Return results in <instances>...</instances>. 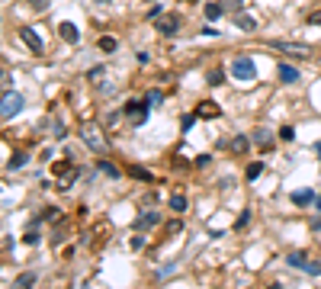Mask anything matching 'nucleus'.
<instances>
[{
    "instance_id": "1",
    "label": "nucleus",
    "mask_w": 321,
    "mask_h": 289,
    "mask_svg": "<svg viewBox=\"0 0 321 289\" xmlns=\"http://www.w3.org/2000/svg\"><path fill=\"white\" fill-rule=\"evenodd\" d=\"M231 74H235V80H241V84H254L257 80V65L248 58V55H238V58L231 61Z\"/></svg>"
},
{
    "instance_id": "2",
    "label": "nucleus",
    "mask_w": 321,
    "mask_h": 289,
    "mask_svg": "<svg viewBox=\"0 0 321 289\" xmlns=\"http://www.w3.org/2000/svg\"><path fill=\"white\" fill-rule=\"evenodd\" d=\"M122 113L128 116L132 126H145V122H148V100H128Z\"/></svg>"
},
{
    "instance_id": "3",
    "label": "nucleus",
    "mask_w": 321,
    "mask_h": 289,
    "mask_svg": "<svg viewBox=\"0 0 321 289\" xmlns=\"http://www.w3.org/2000/svg\"><path fill=\"white\" fill-rule=\"evenodd\" d=\"M286 264H289L292 270H305L309 277H321V264H312V260L305 257L302 251H292L289 257H286Z\"/></svg>"
},
{
    "instance_id": "4",
    "label": "nucleus",
    "mask_w": 321,
    "mask_h": 289,
    "mask_svg": "<svg viewBox=\"0 0 321 289\" xmlns=\"http://www.w3.org/2000/svg\"><path fill=\"white\" fill-rule=\"evenodd\" d=\"M180 26H183L180 13H167V16L158 19V32H161V36H177V32H180Z\"/></svg>"
},
{
    "instance_id": "5",
    "label": "nucleus",
    "mask_w": 321,
    "mask_h": 289,
    "mask_svg": "<svg viewBox=\"0 0 321 289\" xmlns=\"http://www.w3.org/2000/svg\"><path fill=\"white\" fill-rule=\"evenodd\" d=\"M19 109H23V96L19 93H13V90H6L3 93V119H13V116H19Z\"/></svg>"
},
{
    "instance_id": "6",
    "label": "nucleus",
    "mask_w": 321,
    "mask_h": 289,
    "mask_svg": "<svg viewBox=\"0 0 321 289\" xmlns=\"http://www.w3.org/2000/svg\"><path fill=\"white\" fill-rule=\"evenodd\" d=\"M276 52H289L292 58H312V48L302 45V42H270Z\"/></svg>"
},
{
    "instance_id": "7",
    "label": "nucleus",
    "mask_w": 321,
    "mask_h": 289,
    "mask_svg": "<svg viewBox=\"0 0 321 289\" xmlns=\"http://www.w3.org/2000/svg\"><path fill=\"white\" fill-rule=\"evenodd\" d=\"M80 139H84V144H90L93 151H103V148H106L103 139H100V129H97V126H87L84 132H80Z\"/></svg>"
},
{
    "instance_id": "8",
    "label": "nucleus",
    "mask_w": 321,
    "mask_h": 289,
    "mask_svg": "<svg viewBox=\"0 0 321 289\" xmlns=\"http://www.w3.org/2000/svg\"><path fill=\"white\" fill-rule=\"evenodd\" d=\"M58 36L64 39L67 45H77V42H80V32H77V26H74V23H64V19L58 23Z\"/></svg>"
},
{
    "instance_id": "9",
    "label": "nucleus",
    "mask_w": 321,
    "mask_h": 289,
    "mask_svg": "<svg viewBox=\"0 0 321 289\" xmlns=\"http://www.w3.org/2000/svg\"><path fill=\"white\" fill-rule=\"evenodd\" d=\"M19 39H23V42H26V45H29V48H32V52H36V55H42V52H45V45H42V39H39V36H36V32H32V29H29V26H23V29H19Z\"/></svg>"
},
{
    "instance_id": "10",
    "label": "nucleus",
    "mask_w": 321,
    "mask_h": 289,
    "mask_svg": "<svg viewBox=\"0 0 321 289\" xmlns=\"http://www.w3.org/2000/svg\"><path fill=\"white\" fill-rule=\"evenodd\" d=\"M276 74H279V80H283V84H296V80H302L299 68H292V65H279Z\"/></svg>"
},
{
    "instance_id": "11",
    "label": "nucleus",
    "mask_w": 321,
    "mask_h": 289,
    "mask_svg": "<svg viewBox=\"0 0 321 289\" xmlns=\"http://www.w3.org/2000/svg\"><path fill=\"white\" fill-rule=\"evenodd\" d=\"M235 26H238L241 32H254V29H257V19L248 16V13H235Z\"/></svg>"
},
{
    "instance_id": "12",
    "label": "nucleus",
    "mask_w": 321,
    "mask_h": 289,
    "mask_svg": "<svg viewBox=\"0 0 321 289\" xmlns=\"http://www.w3.org/2000/svg\"><path fill=\"white\" fill-rule=\"evenodd\" d=\"M161 222V212H145V216H138V231H148V228H154V225Z\"/></svg>"
},
{
    "instance_id": "13",
    "label": "nucleus",
    "mask_w": 321,
    "mask_h": 289,
    "mask_svg": "<svg viewBox=\"0 0 321 289\" xmlns=\"http://www.w3.org/2000/svg\"><path fill=\"white\" fill-rule=\"evenodd\" d=\"M196 116H199V119H215V116H218V106H215L212 100H202L199 109H196Z\"/></svg>"
},
{
    "instance_id": "14",
    "label": "nucleus",
    "mask_w": 321,
    "mask_h": 289,
    "mask_svg": "<svg viewBox=\"0 0 321 289\" xmlns=\"http://www.w3.org/2000/svg\"><path fill=\"white\" fill-rule=\"evenodd\" d=\"M202 13H206V19H209V23H212V19H218V16L225 13L222 0H218V3H206V10H202Z\"/></svg>"
},
{
    "instance_id": "15",
    "label": "nucleus",
    "mask_w": 321,
    "mask_h": 289,
    "mask_svg": "<svg viewBox=\"0 0 321 289\" xmlns=\"http://www.w3.org/2000/svg\"><path fill=\"white\" fill-rule=\"evenodd\" d=\"M312 199H315V193H312V190H299V193H292V203H296V206H309Z\"/></svg>"
},
{
    "instance_id": "16",
    "label": "nucleus",
    "mask_w": 321,
    "mask_h": 289,
    "mask_svg": "<svg viewBox=\"0 0 321 289\" xmlns=\"http://www.w3.org/2000/svg\"><path fill=\"white\" fill-rule=\"evenodd\" d=\"M170 209L174 212H187V196H183V193H174V196H170Z\"/></svg>"
},
{
    "instance_id": "17",
    "label": "nucleus",
    "mask_w": 321,
    "mask_h": 289,
    "mask_svg": "<svg viewBox=\"0 0 321 289\" xmlns=\"http://www.w3.org/2000/svg\"><path fill=\"white\" fill-rule=\"evenodd\" d=\"M263 174V161H251L248 164V180H257Z\"/></svg>"
},
{
    "instance_id": "18",
    "label": "nucleus",
    "mask_w": 321,
    "mask_h": 289,
    "mask_svg": "<svg viewBox=\"0 0 321 289\" xmlns=\"http://www.w3.org/2000/svg\"><path fill=\"white\" fill-rule=\"evenodd\" d=\"M244 3H248V0H222V6H225L228 13H241Z\"/></svg>"
},
{
    "instance_id": "19",
    "label": "nucleus",
    "mask_w": 321,
    "mask_h": 289,
    "mask_svg": "<svg viewBox=\"0 0 321 289\" xmlns=\"http://www.w3.org/2000/svg\"><path fill=\"white\" fill-rule=\"evenodd\" d=\"M248 144H251V142L244 139V135H238V139L231 142V151H235V154H241V151H248Z\"/></svg>"
},
{
    "instance_id": "20",
    "label": "nucleus",
    "mask_w": 321,
    "mask_h": 289,
    "mask_svg": "<svg viewBox=\"0 0 321 289\" xmlns=\"http://www.w3.org/2000/svg\"><path fill=\"white\" fill-rule=\"evenodd\" d=\"M254 142L267 148V144H270V132H267V129H254Z\"/></svg>"
},
{
    "instance_id": "21",
    "label": "nucleus",
    "mask_w": 321,
    "mask_h": 289,
    "mask_svg": "<svg viewBox=\"0 0 321 289\" xmlns=\"http://www.w3.org/2000/svg\"><path fill=\"white\" fill-rule=\"evenodd\" d=\"M23 241H26V244H39V228H36V225H29V228H26Z\"/></svg>"
},
{
    "instance_id": "22",
    "label": "nucleus",
    "mask_w": 321,
    "mask_h": 289,
    "mask_svg": "<svg viewBox=\"0 0 321 289\" xmlns=\"http://www.w3.org/2000/svg\"><path fill=\"white\" fill-rule=\"evenodd\" d=\"M103 74H106V68H90V71H87V80H93V84H100V77H103Z\"/></svg>"
},
{
    "instance_id": "23",
    "label": "nucleus",
    "mask_w": 321,
    "mask_h": 289,
    "mask_svg": "<svg viewBox=\"0 0 321 289\" xmlns=\"http://www.w3.org/2000/svg\"><path fill=\"white\" fill-rule=\"evenodd\" d=\"M32 283H36V273H23V277H16V283H13V286H32Z\"/></svg>"
},
{
    "instance_id": "24",
    "label": "nucleus",
    "mask_w": 321,
    "mask_h": 289,
    "mask_svg": "<svg viewBox=\"0 0 321 289\" xmlns=\"http://www.w3.org/2000/svg\"><path fill=\"white\" fill-rule=\"evenodd\" d=\"M145 100L151 103V106H161V103H164V93H161V90H148V96H145Z\"/></svg>"
},
{
    "instance_id": "25",
    "label": "nucleus",
    "mask_w": 321,
    "mask_h": 289,
    "mask_svg": "<svg viewBox=\"0 0 321 289\" xmlns=\"http://www.w3.org/2000/svg\"><path fill=\"white\" fill-rule=\"evenodd\" d=\"M128 174L138 177V180H151V170H145V167H128Z\"/></svg>"
},
{
    "instance_id": "26",
    "label": "nucleus",
    "mask_w": 321,
    "mask_h": 289,
    "mask_svg": "<svg viewBox=\"0 0 321 289\" xmlns=\"http://www.w3.org/2000/svg\"><path fill=\"white\" fill-rule=\"evenodd\" d=\"M52 135L55 139H64V122L61 119H52Z\"/></svg>"
},
{
    "instance_id": "27",
    "label": "nucleus",
    "mask_w": 321,
    "mask_h": 289,
    "mask_svg": "<svg viewBox=\"0 0 321 289\" xmlns=\"http://www.w3.org/2000/svg\"><path fill=\"white\" fill-rule=\"evenodd\" d=\"M23 164H26V154H23V151H16V154L10 157V167H13V170H19Z\"/></svg>"
},
{
    "instance_id": "28",
    "label": "nucleus",
    "mask_w": 321,
    "mask_h": 289,
    "mask_svg": "<svg viewBox=\"0 0 321 289\" xmlns=\"http://www.w3.org/2000/svg\"><path fill=\"white\" fill-rule=\"evenodd\" d=\"M100 48H103V52H116V39L113 36H103V39H100Z\"/></svg>"
},
{
    "instance_id": "29",
    "label": "nucleus",
    "mask_w": 321,
    "mask_h": 289,
    "mask_svg": "<svg viewBox=\"0 0 321 289\" xmlns=\"http://www.w3.org/2000/svg\"><path fill=\"white\" fill-rule=\"evenodd\" d=\"M279 139H283V142H292V139H296V129H292V126H283V129H279Z\"/></svg>"
},
{
    "instance_id": "30",
    "label": "nucleus",
    "mask_w": 321,
    "mask_h": 289,
    "mask_svg": "<svg viewBox=\"0 0 321 289\" xmlns=\"http://www.w3.org/2000/svg\"><path fill=\"white\" fill-rule=\"evenodd\" d=\"M100 167H103L109 177H119V167H116V164H109V161H100Z\"/></svg>"
},
{
    "instance_id": "31",
    "label": "nucleus",
    "mask_w": 321,
    "mask_h": 289,
    "mask_svg": "<svg viewBox=\"0 0 321 289\" xmlns=\"http://www.w3.org/2000/svg\"><path fill=\"white\" fill-rule=\"evenodd\" d=\"M29 3H32V10H39V13H45V10H49V0H29Z\"/></svg>"
},
{
    "instance_id": "32",
    "label": "nucleus",
    "mask_w": 321,
    "mask_h": 289,
    "mask_svg": "<svg viewBox=\"0 0 321 289\" xmlns=\"http://www.w3.org/2000/svg\"><path fill=\"white\" fill-rule=\"evenodd\" d=\"M248 222H251V212H248V209H244V212H241V216H238V222H235V228H244V225H248Z\"/></svg>"
},
{
    "instance_id": "33",
    "label": "nucleus",
    "mask_w": 321,
    "mask_h": 289,
    "mask_svg": "<svg viewBox=\"0 0 321 289\" xmlns=\"http://www.w3.org/2000/svg\"><path fill=\"white\" fill-rule=\"evenodd\" d=\"M222 71H212V74H209V84H212V87H218V84H222Z\"/></svg>"
},
{
    "instance_id": "34",
    "label": "nucleus",
    "mask_w": 321,
    "mask_h": 289,
    "mask_svg": "<svg viewBox=\"0 0 321 289\" xmlns=\"http://www.w3.org/2000/svg\"><path fill=\"white\" fill-rule=\"evenodd\" d=\"M161 13H164V6H161V3H151V10H148V16H151V19H158Z\"/></svg>"
},
{
    "instance_id": "35",
    "label": "nucleus",
    "mask_w": 321,
    "mask_h": 289,
    "mask_svg": "<svg viewBox=\"0 0 321 289\" xmlns=\"http://www.w3.org/2000/svg\"><path fill=\"white\" fill-rule=\"evenodd\" d=\"M42 218H49V222H52V218H58V209H55V206H49V209L42 212Z\"/></svg>"
},
{
    "instance_id": "36",
    "label": "nucleus",
    "mask_w": 321,
    "mask_h": 289,
    "mask_svg": "<svg viewBox=\"0 0 321 289\" xmlns=\"http://www.w3.org/2000/svg\"><path fill=\"white\" fill-rule=\"evenodd\" d=\"M135 58H138V65H148V61H151V55H148V52H138Z\"/></svg>"
},
{
    "instance_id": "37",
    "label": "nucleus",
    "mask_w": 321,
    "mask_h": 289,
    "mask_svg": "<svg viewBox=\"0 0 321 289\" xmlns=\"http://www.w3.org/2000/svg\"><path fill=\"white\" fill-rule=\"evenodd\" d=\"M309 23H315V26L321 23V10H318V13H312V16H309Z\"/></svg>"
},
{
    "instance_id": "38",
    "label": "nucleus",
    "mask_w": 321,
    "mask_h": 289,
    "mask_svg": "<svg viewBox=\"0 0 321 289\" xmlns=\"http://www.w3.org/2000/svg\"><path fill=\"white\" fill-rule=\"evenodd\" d=\"M312 231H321V218H315V222H312Z\"/></svg>"
},
{
    "instance_id": "39",
    "label": "nucleus",
    "mask_w": 321,
    "mask_h": 289,
    "mask_svg": "<svg viewBox=\"0 0 321 289\" xmlns=\"http://www.w3.org/2000/svg\"><path fill=\"white\" fill-rule=\"evenodd\" d=\"M93 3H113V0H93Z\"/></svg>"
},
{
    "instance_id": "40",
    "label": "nucleus",
    "mask_w": 321,
    "mask_h": 289,
    "mask_svg": "<svg viewBox=\"0 0 321 289\" xmlns=\"http://www.w3.org/2000/svg\"><path fill=\"white\" fill-rule=\"evenodd\" d=\"M315 151H318V157H321V142H318V144H315Z\"/></svg>"
},
{
    "instance_id": "41",
    "label": "nucleus",
    "mask_w": 321,
    "mask_h": 289,
    "mask_svg": "<svg viewBox=\"0 0 321 289\" xmlns=\"http://www.w3.org/2000/svg\"><path fill=\"white\" fill-rule=\"evenodd\" d=\"M315 203H318V209H321V196H318V199H315Z\"/></svg>"
},
{
    "instance_id": "42",
    "label": "nucleus",
    "mask_w": 321,
    "mask_h": 289,
    "mask_svg": "<svg viewBox=\"0 0 321 289\" xmlns=\"http://www.w3.org/2000/svg\"><path fill=\"white\" fill-rule=\"evenodd\" d=\"M183 3H196V0H183Z\"/></svg>"
},
{
    "instance_id": "43",
    "label": "nucleus",
    "mask_w": 321,
    "mask_h": 289,
    "mask_svg": "<svg viewBox=\"0 0 321 289\" xmlns=\"http://www.w3.org/2000/svg\"><path fill=\"white\" fill-rule=\"evenodd\" d=\"M145 3H151V0H145Z\"/></svg>"
}]
</instances>
